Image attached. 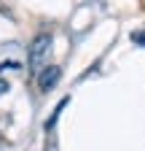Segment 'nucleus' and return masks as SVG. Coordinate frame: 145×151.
Wrapping results in <instances>:
<instances>
[{"label": "nucleus", "instance_id": "nucleus-1", "mask_svg": "<svg viewBox=\"0 0 145 151\" xmlns=\"http://www.w3.org/2000/svg\"><path fill=\"white\" fill-rule=\"evenodd\" d=\"M48 54H51V35H38L30 46V68L38 73L41 65L48 60Z\"/></svg>", "mask_w": 145, "mask_h": 151}, {"label": "nucleus", "instance_id": "nucleus-2", "mask_svg": "<svg viewBox=\"0 0 145 151\" xmlns=\"http://www.w3.org/2000/svg\"><path fill=\"white\" fill-rule=\"evenodd\" d=\"M59 76H62V68H57V65H51V68L41 70V76H38V86H41V92H51L54 86H57Z\"/></svg>", "mask_w": 145, "mask_h": 151}, {"label": "nucleus", "instance_id": "nucleus-3", "mask_svg": "<svg viewBox=\"0 0 145 151\" xmlns=\"http://www.w3.org/2000/svg\"><path fill=\"white\" fill-rule=\"evenodd\" d=\"M67 103H70V97H62V103H59V105H57V108H54V113H51V119H48V122H46V127H48V129H51V127H54V124H57V119H59V113H62V108H65V105H67Z\"/></svg>", "mask_w": 145, "mask_h": 151}, {"label": "nucleus", "instance_id": "nucleus-4", "mask_svg": "<svg viewBox=\"0 0 145 151\" xmlns=\"http://www.w3.org/2000/svg\"><path fill=\"white\" fill-rule=\"evenodd\" d=\"M134 41L137 43H145V35H134Z\"/></svg>", "mask_w": 145, "mask_h": 151}, {"label": "nucleus", "instance_id": "nucleus-5", "mask_svg": "<svg viewBox=\"0 0 145 151\" xmlns=\"http://www.w3.org/2000/svg\"><path fill=\"white\" fill-rule=\"evenodd\" d=\"M6 89H8V84H6V81H0V92H6Z\"/></svg>", "mask_w": 145, "mask_h": 151}]
</instances>
